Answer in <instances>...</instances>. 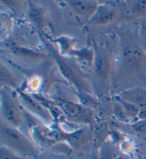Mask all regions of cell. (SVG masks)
Returning <instances> with one entry per match:
<instances>
[{"label":"cell","mask_w":146,"mask_h":159,"mask_svg":"<svg viewBox=\"0 0 146 159\" xmlns=\"http://www.w3.org/2000/svg\"><path fill=\"white\" fill-rule=\"evenodd\" d=\"M120 61L124 74L146 89V54L140 45L126 42L122 47Z\"/></svg>","instance_id":"obj_1"},{"label":"cell","mask_w":146,"mask_h":159,"mask_svg":"<svg viewBox=\"0 0 146 159\" xmlns=\"http://www.w3.org/2000/svg\"><path fill=\"white\" fill-rule=\"evenodd\" d=\"M0 141L6 146L25 158L37 159L39 151L34 143L29 139L19 129L2 123L0 126Z\"/></svg>","instance_id":"obj_2"},{"label":"cell","mask_w":146,"mask_h":159,"mask_svg":"<svg viewBox=\"0 0 146 159\" xmlns=\"http://www.w3.org/2000/svg\"><path fill=\"white\" fill-rule=\"evenodd\" d=\"M26 120L30 138L38 146L50 148L58 143L64 142V130L61 125L56 123L49 125L37 119Z\"/></svg>","instance_id":"obj_3"},{"label":"cell","mask_w":146,"mask_h":159,"mask_svg":"<svg viewBox=\"0 0 146 159\" xmlns=\"http://www.w3.org/2000/svg\"><path fill=\"white\" fill-rule=\"evenodd\" d=\"M46 47L52 55L60 73L71 85L75 87L78 93H92L91 88L88 82L86 76L81 71L79 67L65 57L61 56L59 52H56L50 44L46 43Z\"/></svg>","instance_id":"obj_4"},{"label":"cell","mask_w":146,"mask_h":159,"mask_svg":"<svg viewBox=\"0 0 146 159\" xmlns=\"http://www.w3.org/2000/svg\"><path fill=\"white\" fill-rule=\"evenodd\" d=\"M11 89H1V112L5 124L19 129L24 123V110Z\"/></svg>","instance_id":"obj_5"},{"label":"cell","mask_w":146,"mask_h":159,"mask_svg":"<svg viewBox=\"0 0 146 159\" xmlns=\"http://www.w3.org/2000/svg\"><path fill=\"white\" fill-rule=\"evenodd\" d=\"M56 103L61 108L66 119L84 126H93L94 125L95 114L93 110L71 101L63 99Z\"/></svg>","instance_id":"obj_6"},{"label":"cell","mask_w":146,"mask_h":159,"mask_svg":"<svg viewBox=\"0 0 146 159\" xmlns=\"http://www.w3.org/2000/svg\"><path fill=\"white\" fill-rule=\"evenodd\" d=\"M20 96L21 103L24 108L30 113L33 116H37L41 119V121L46 124H52L54 123V119L51 113L46 107L38 102L30 93L25 92L23 90H17Z\"/></svg>","instance_id":"obj_7"},{"label":"cell","mask_w":146,"mask_h":159,"mask_svg":"<svg viewBox=\"0 0 146 159\" xmlns=\"http://www.w3.org/2000/svg\"><path fill=\"white\" fill-rule=\"evenodd\" d=\"M95 51V59L93 71L95 78L100 84L106 85L109 80L112 69V57L108 51L100 49Z\"/></svg>","instance_id":"obj_8"},{"label":"cell","mask_w":146,"mask_h":159,"mask_svg":"<svg viewBox=\"0 0 146 159\" xmlns=\"http://www.w3.org/2000/svg\"><path fill=\"white\" fill-rule=\"evenodd\" d=\"M93 127L91 126H83L70 132L64 131V142L74 149L81 150L93 146Z\"/></svg>","instance_id":"obj_9"},{"label":"cell","mask_w":146,"mask_h":159,"mask_svg":"<svg viewBox=\"0 0 146 159\" xmlns=\"http://www.w3.org/2000/svg\"><path fill=\"white\" fill-rule=\"evenodd\" d=\"M118 16V11L113 7L108 5H99L97 11L90 19V21L95 25H105L113 22Z\"/></svg>","instance_id":"obj_10"},{"label":"cell","mask_w":146,"mask_h":159,"mask_svg":"<svg viewBox=\"0 0 146 159\" xmlns=\"http://www.w3.org/2000/svg\"><path fill=\"white\" fill-rule=\"evenodd\" d=\"M28 16L29 21L35 26L36 30L42 35L46 26V16L44 9L37 4L30 2L29 6Z\"/></svg>","instance_id":"obj_11"},{"label":"cell","mask_w":146,"mask_h":159,"mask_svg":"<svg viewBox=\"0 0 146 159\" xmlns=\"http://www.w3.org/2000/svg\"><path fill=\"white\" fill-rule=\"evenodd\" d=\"M67 4L72 10L82 16L91 18L99 8V4L95 1H83V0H71L67 1Z\"/></svg>","instance_id":"obj_12"},{"label":"cell","mask_w":146,"mask_h":159,"mask_svg":"<svg viewBox=\"0 0 146 159\" xmlns=\"http://www.w3.org/2000/svg\"><path fill=\"white\" fill-rule=\"evenodd\" d=\"M10 51L14 56L26 60H39L45 58L43 53L20 45L11 46Z\"/></svg>","instance_id":"obj_13"},{"label":"cell","mask_w":146,"mask_h":159,"mask_svg":"<svg viewBox=\"0 0 146 159\" xmlns=\"http://www.w3.org/2000/svg\"><path fill=\"white\" fill-rule=\"evenodd\" d=\"M93 146L95 148H98V150H99L100 147L106 143V139L109 138L110 130L106 123L101 122L93 127Z\"/></svg>","instance_id":"obj_14"},{"label":"cell","mask_w":146,"mask_h":159,"mask_svg":"<svg viewBox=\"0 0 146 159\" xmlns=\"http://www.w3.org/2000/svg\"><path fill=\"white\" fill-rule=\"evenodd\" d=\"M54 42L57 44L59 47V54L61 56H73L75 52V46L77 42V39L66 36H61L54 40Z\"/></svg>","instance_id":"obj_15"},{"label":"cell","mask_w":146,"mask_h":159,"mask_svg":"<svg viewBox=\"0 0 146 159\" xmlns=\"http://www.w3.org/2000/svg\"><path fill=\"white\" fill-rule=\"evenodd\" d=\"M0 86L18 90V84L11 71L2 63L0 64Z\"/></svg>","instance_id":"obj_16"},{"label":"cell","mask_w":146,"mask_h":159,"mask_svg":"<svg viewBox=\"0 0 146 159\" xmlns=\"http://www.w3.org/2000/svg\"><path fill=\"white\" fill-rule=\"evenodd\" d=\"M76 57L79 62L86 66H93L95 59V51L91 48H83L80 50L76 49L73 56Z\"/></svg>","instance_id":"obj_17"},{"label":"cell","mask_w":146,"mask_h":159,"mask_svg":"<svg viewBox=\"0 0 146 159\" xmlns=\"http://www.w3.org/2000/svg\"><path fill=\"white\" fill-rule=\"evenodd\" d=\"M116 100L121 103L122 107H123L124 110L126 111L127 115L130 119L131 123L137 121L138 114H139V111L140 108L137 106L135 103L127 101L124 98H121V96H117L116 98Z\"/></svg>","instance_id":"obj_18"},{"label":"cell","mask_w":146,"mask_h":159,"mask_svg":"<svg viewBox=\"0 0 146 159\" xmlns=\"http://www.w3.org/2000/svg\"><path fill=\"white\" fill-rule=\"evenodd\" d=\"M78 103H81L83 107L90 108V109L94 110L99 106V102L92 93L80 92L78 93Z\"/></svg>","instance_id":"obj_19"},{"label":"cell","mask_w":146,"mask_h":159,"mask_svg":"<svg viewBox=\"0 0 146 159\" xmlns=\"http://www.w3.org/2000/svg\"><path fill=\"white\" fill-rule=\"evenodd\" d=\"M99 159H117V152L111 142H106L98 150Z\"/></svg>","instance_id":"obj_20"},{"label":"cell","mask_w":146,"mask_h":159,"mask_svg":"<svg viewBox=\"0 0 146 159\" xmlns=\"http://www.w3.org/2000/svg\"><path fill=\"white\" fill-rule=\"evenodd\" d=\"M113 114L116 119L124 124H131V121L127 115L126 111L121 103L116 101L113 105Z\"/></svg>","instance_id":"obj_21"},{"label":"cell","mask_w":146,"mask_h":159,"mask_svg":"<svg viewBox=\"0 0 146 159\" xmlns=\"http://www.w3.org/2000/svg\"><path fill=\"white\" fill-rule=\"evenodd\" d=\"M130 10L135 16H142L146 14V0L131 2Z\"/></svg>","instance_id":"obj_22"},{"label":"cell","mask_w":146,"mask_h":159,"mask_svg":"<svg viewBox=\"0 0 146 159\" xmlns=\"http://www.w3.org/2000/svg\"><path fill=\"white\" fill-rule=\"evenodd\" d=\"M12 27V19L10 16L2 14L1 16V39L3 40L9 34Z\"/></svg>","instance_id":"obj_23"},{"label":"cell","mask_w":146,"mask_h":159,"mask_svg":"<svg viewBox=\"0 0 146 159\" xmlns=\"http://www.w3.org/2000/svg\"><path fill=\"white\" fill-rule=\"evenodd\" d=\"M0 159H31L25 158L14 152L6 146H1L0 148Z\"/></svg>","instance_id":"obj_24"},{"label":"cell","mask_w":146,"mask_h":159,"mask_svg":"<svg viewBox=\"0 0 146 159\" xmlns=\"http://www.w3.org/2000/svg\"><path fill=\"white\" fill-rule=\"evenodd\" d=\"M131 128L135 133L146 137V119H139L131 123Z\"/></svg>","instance_id":"obj_25"},{"label":"cell","mask_w":146,"mask_h":159,"mask_svg":"<svg viewBox=\"0 0 146 159\" xmlns=\"http://www.w3.org/2000/svg\"><path fill=\"white\" fill-rule=\"evenodd\" d=\"M42 86V79L39 76H33L30 79L28 83V88L31 90L30 94L37 93V91Z\"/></svg>","instance_id":"obj_26"},{"label":"cell","mask_w":146,"mask_h":159,"mask_svg":"<svg viewBox=\"0 0 146 159\" xmlns=\"http://www.w3.org/2000/svg\"><path fill=\"white\" fill-rule=\"evenodd\" d=\"M119 146L122 152L126 155H131L135 151V146L132 141L127 140V139H125L121 144H119Z\"/></svg>","instance_id":"obj_27"},{"label":"cell","mask_w":146,"mask_h":159,"mask_svg":"<svg viewBox=\"0 0 146 159\" xmlns=\"http://www.w3.org/2000/svg\"><path fill=\"white\" fill-rule=\"evenodd\" d=\"M109 138L111 139V142L113 144H121L125 140L126 137L124 135L118 131H110Z\"/></svg>","instance_id":"obj_28"},{"label":"cell","mask_w":146,"mask_h":159,"mask_svg":"<svg viewBox=\"0 0 146 159\" xmlns=\"http://www.w3.org/2000/svg\"><path fill=\"white\" fill-rule=\"evenodd\" d=\"M140 45L146 54V24L143 23L139 29Z\"/></svg>","instance_id":"obj_29"},{"label":"cell","mask_w":146,"mask_h":159,"mask_svg":"<svg viewBox=\"0 0 146 159\" xmlns=\"http://www.w3.org/2000/svg\"><path fill=\"white\" fill-rule=\"evenodd\" d=\"M1 3L10 9H18L21 6V2L19 0H2Z\"/></svg>","instance_id":"obj_30"},{"label":"cell","mask_w":146,"mask_h":159,"mask_svg":"<svg viewBox=\"0 0 146 159\" xmlns=\"http://www.w3.org/2000/svg\"><path fill=\"white\" fill-rule=\"evenodd\" d=\"M139 119H146V106L140 108L138 117V120Z\"/></svg>","instance_id":"obj_31"},{"label":"cell","mask_w":146,"mask_h":159,"mask_svg":"<svg viewBox=\"0 0 146 159\" xmlns=\"http://www.w3.org/2000/svg\"><path fill=\"white\" fill-rule=\"evenodd\" d=\"M91 159H99V153H98V150L95 151V152L93 153L92 154Z\"/></svg>","instance_id":"obj_32"}]
</instances>
